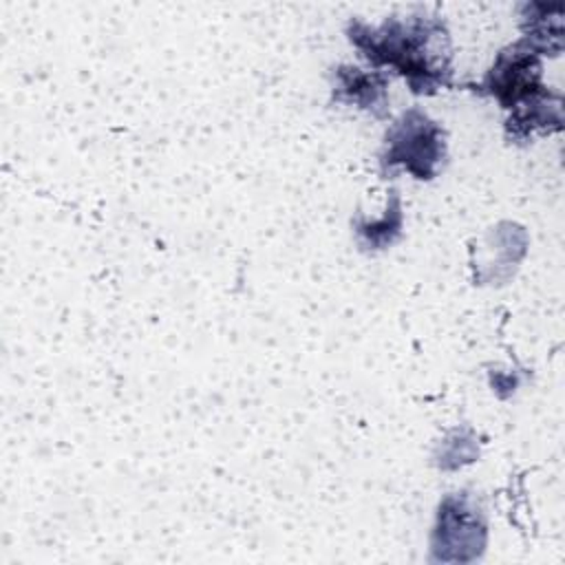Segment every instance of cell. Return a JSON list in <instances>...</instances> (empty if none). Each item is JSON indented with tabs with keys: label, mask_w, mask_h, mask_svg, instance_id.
I'll use <instances>...</instances> for the list:
<instances>
[{
	"label": "cell",
	"mask_w": 565,
	"mask_h": 565,
	"mask_svg": "<svg viewBox=\"0 0 565 565\" xmlns=\"http://www.w3.org/2000/svg\"><path fill=\"white\" fill-rule=\"evenodd\" d=\"M351 40L373 64H391L408 77L415 93H433L448 84V38L433 18L388 20L380 29L355 22Z\"/></svg>",
	"instance_id": "6da1fadb"
},
{
	"label": "cell",
	"mask_w": 565,
	"mask_h": 565,
	"mask_svg": "<svg viewBox=\"0 0 565 565\" xmlns=\"http://www.w3.org/2000/svg\"><path fill=\"white\" fill-rule=\"evenodd\" d=\"M483 90L497 95L503 108L512 110L508 128H514L516 137L527 135L532 128H547V124L561 126V102H550L561 97L545 90L539 57L523 42L499 55L483 82Z\"/></svg>",
	"instance_id": "7a4b0ae2"
},
{
	"label": "cell",
	"mask_w": 565,
	"mask_h": 565,
	"mask_svg": "<svg viewBox=\"0 0 565 565\" xmlns=\"http://www.w3.org/2000/svg\"><path fill=\"white\" fill-rule=\"evenodd\" d=\"M444 159V132L426 115L411 110L386 135L384 166L402 163L417 179H433Z\"/></svg>",
	"instance_id": "3957f363"
}]
</instances>
